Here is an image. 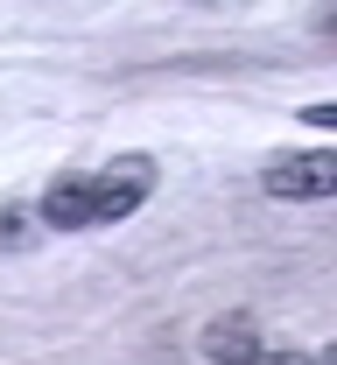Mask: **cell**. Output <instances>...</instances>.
Returning a JSON list of instances; mask_svg holds the SVG:
<instances>
[{"label": "cell", "instance_id": "6da1fadb", "mask_svg": "<svg viewBox=\"0 0 337 365\" xmlns=\"http://www.w3.org/2000/svg\"><path fill=\"white\" fill-rule=\"evenodd\" d=\"M147 190H155V162H147V155H113V162L92 176V225L134 218V211L147 204Z\"/></svg>", "mask_w": 337, "mask_h": 365}, {"label": "cell", "instance_id": "7a4b0ae2", "mask_svg": "<svg viewBox=\"0 0 337 365\" xmlns=\"http://www.w3.org/2000/svg\"><path fill=\"white\" fill-rule=\"evenodd\" d=\"M260 190L281 197V204H323L337 190V162L331 155H281V162L260 169Z\"/></svg>", "mask_w": 337, "mask_h": 365}, {"label": "cell", "instance_id": "3957f363", "mask_svg": "<svg viewBox=\"0 0 337 365\" xmlns=\"http://www.w3.org/2000/svg\"><path fill=\"white\" fill-rule=\"evenodd\" d=\"M204 359L211 365H253L260 359V323L246 309H225V317L204 323Z\"/></svg>", "mask_w": 337, "mask_h": 365}, {"label": "cell", "instance_id": "277c9868", "mask_svg": "<svg viewBox=\"0 0 337 365\" xmlns=\"http://www.w3.org/2000/svg\"><path fill=\"white\" fill-rule=\"evenodd\" d=\"M43 225L56 232H85L92 225V176H56L43 190Z\"/></svg>", "mask_w": 337, "mask_h": 365}, {"label": "cell", "instance_id": "5b68a950", "mask_svg": "<svg viewBox=\"0 0 337 365\" xmlns=\"http://www.w3.org/2000/svg\"><path fill=\"white\" fill-rule=\"evenodd\" d=\"M253 365H337V359H323V351H274V359H267V351H260Z\"/></svg>", "mask_w": 337, "mask_h": 365}]
</instances>
